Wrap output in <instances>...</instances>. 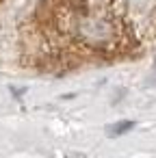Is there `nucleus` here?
<instances>
[{
	"label": "nucleus",
	"mask_w": 156,
	"mask_h": 158,
	"mask_svg": "<svg viewBox=\"0 0 156 158\" xmlns=\"http://www.w3.org/2000/svg\"><path fill=\"white\" fill-rule=\"evenodd\" d=\"M132 128V121H119V126L117 128H111L108 132L111 134H121V132H126V130H130Z\"/></svg>",
	"instance_id": "f257e3e1"
}]
</instances>
